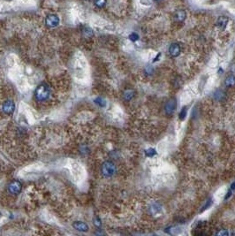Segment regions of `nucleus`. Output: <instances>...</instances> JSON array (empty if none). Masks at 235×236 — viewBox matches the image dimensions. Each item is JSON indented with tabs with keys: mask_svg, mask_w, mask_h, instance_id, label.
Masks as SVG:
<instances>
[{
	"mask_svg": "<svg viewBox=\"0 0 235 236\" xmlns=\"http://www.w3.org/2000/svg\"><path fill=\"white\" fill-rule=\"evenodd\" d=\"M101 174L104 178H111L117 172V167L115 164L111 161H105L103 162L100 168Z\"/></svg>",
	"mask_w": 235,
	"mask_h": 236,
	"instance_id": "2",
	"label": "nucleus"
},
{
	"mask_svg": "<svg viewBox=\"0 0 235 236\" xmlns=\"http://www.w3.org/2000/svg\"><path fill=\"white\" fill-rule=\"evenodd\" d=\"M225 84L226 87H233L235 85V76L233 75H230L226 79H225Z\"/></svg>",
	"mask_w": 235,
	"mask_h": 236,
	"instance_id": "13",
	"label": "nucleus"
},
{
	"mask_svg": "<svg viewBox=\"0 0 235 236\" xmlns=\"http://www.w3.org/2000/svg\"><path fill=\"white\" fill-rule=\"evenodd\" d=\"M216 235H221V236H228V235H235V232H231L228 230H220L219 232H217L216 234Z\"/></svg>",
	"mask_w": 235,
	"mask_h": 236,
	"instance_id": "15",
	"label": "nucleus"
},
{
	"mask_svg": "<svg viewBox=\"0 0 235 236\" xmlns=\"http://www.w3.org/2000/svg\"><path fill=\"white\" fill-rule=\"evenodd\" d=\"M149 211L151 212V214H152L153 216H159V215H161L162 214V212H163V207H162V205L158 203H155V204H153L151 206H150V208H149Z\"/></svg>",
	"mask_w": 235,
	"mask_h": 236,
	"instance_id": "9",
	"label": "nucleus"
},
{
	"mask_svg": "<svg viewBox=\"0 0 235 236\" xmlns=\"http://www.w3.org/2000/svg\"><path fill=\"white\" fill-rule=\"evenodd\" d=\"M129 39L132 41V42H135L139 39V36L136 34V33H132L130 36H129Z\"/></svg>",
	"mask_w": 235,
	"mask_h": 236,
	"instance_id": "19",
	"label": "nucleus"
},
{
	"mask_svg": "<svg viewBox=\"0 0 235 236\" xmlns=\"http://www.w3.org/2000/svg\"><path fill=\"white\" fill-rule=\"evenodd\" d=\"M176 109V100L175 99H170L167 101L165 105V112L167 115H172Z\"/></svg>",
	"mask_w": 235,
	"mask_h": 236,
	"instance_id": "7",
	"label": "nucleus"
},
{
	"mask_svg": "<svg viewBox=\"0 0 235 236\" xmlns=\"http://www.w3.org/2000/svg\"><path fill=\"white\" fill-rule=\"evenodd\" d=\"M94 102H95V104H97V105L100 106V107H104V106L106 105L105 100L103 99L102 97H96L95 100H94Z\"/></svg>",
	"mask_w": 235,
	"mask_h": 236,
	"instance_id": "16",
	"label": "nucleus"
},
{
	"mask_svg": "<svg viewBox=\"0 0 235 236\" xmlns=\"http://www.w3.org/2000/svg\"><path fill=\"white\" fill-rule=\"evenodd\" d=\"M228 21L229 19L227 17H225V16H220V17L217 19V20H216V26H217V27H218L219 29L224 30V29H225L226 26L228 24Z\"/></svg>",
	"mask_w": 235,
	"mask_h": 236,
	"instance_id": "10",
	"label": "nucleus"
},
{
	"mask_svg": "<svg viewBox=\"0 0 235 236\" xmlns=\"http://www.w3.org/2000/svg\"><path fill=\"white\" fill-rule=\"evenodd\" d=\"M45 24L50 28H54L59 24V18L56 14H50L45 19Z\"/></svg>",
	"mask_w": 235,
	"mask_h": 236,
	"instance_id": "5",
	"label": "nucleus"
},
{
	"mask_svg": "<svg viewBox=\"0 0 235 236\" xmlns=\"http://www.w3.org/2000/svg\"><path fill=\"white\" fill-rule=\"evenodd\" d=\"M211 203H212V201H211V200H208V204L206 203V204H205L204 207H203V210H202L201 211H204V210L208 209V207H210V205H211Z\"/></svg>",
	"mask_w": 235,
	"mask_h": 236,
	"instance_id": "22",
	"label": "nucleus"
},
{
	"mask_svg": "<svg viewBox=\"0 0 235 236\" xmlns=\"http://www.w3.org/2000/svg\"><path fill=\"white\" fill-rule=\"evenodd\" d=\"M186 115H187V108L184 107V108L181 110V112H180V113H179V118H180V120H184L185 118H186Z\"/></svg>",
	"mask_w": 235,
	"mask_h": 236,
	"instance_id": "21",
	"label": "nucleus"
},
{
	"mask_svg": "<svg viewBox=\"0 0 235 236\" xmlns=\"http://www.w3.org/2000/svg\"><path fill=\"white\" fill-rule=\"evenodd\" d=\"M22 191V183L18 179H13L7 185V192L12 196H18Z\"/></svg>",
	"mask_w": 235,
	"mask_h": 236,
	"instance_id": "3",
	"label": "nucleus"
},
{
	"mask_svg": "<svg viewBox=\"0 0 235 236\" xmlns=\"http://www.w3.org/2000/svg\"><path fill=\"white\" fill-rule=\"evenodd\" d=\"M180 51H181V49H180V46L174 43V44H172L169 47V54L173 57H178V55L180 54Z\"/></svg>",
	"mask_w": 235,
	"mask_h": 236,
	"instance_id": "8",
	"label": "nucleus"
},
{
	"mask_svg": "<svg viewBox=\"0 0 235 236\" xmlns=\"http://www.w3.org/2000/svg\"><path fill=\"white\" fill-rule=\"evenodd\" d=\"M230 189L232 190V191H234L235 190V182H233L232 185H231V188H230Z\"/></svg>",
	"mask_w": 235,
	"mask_h": 236,
	"instance_id": "23",
	"label": "nucleus"
},
{
	"mask_svg": "<svg viewBox=\"0 0 235 236\" xmlns=\"http://www.w3.org/2000/svg\"><path fill=\"white\" fill-rule=\"evenodd\" d=\"M94 4L98 8H103L106 5V0H94Z\"/></svg>",
	"mask_w": 235,
	"mask_h": 236,
	"instance_id": "17",
	"label": "nucleus"
},
{
	"mask_svg": "<svg viewBox=\"0 0 235 236\" xmlns=\"http://www.w3.org/2000/svg\"><path fill=\"white\" fill-rule=\"evenodd\" d=\"M93 224L95 225V226L96 228H100L101 225H102V222H101V219L98 217H95L94 219H93Z\"/></svg>",
	"mask_w": 235,
	"mask_h": 236,
	"instance_id": "18",
	"label": "nucleus"
},
{
	"mask_svg": "<svg viewBox=\"0 0 235 236\" xmlns=\"http://www.w3.org/2000/svg\"><path fill=\"white\" fill-rule=\"evenodd\" d=\"M187 18V13L185 10H178L174 13V19L177 22H183Z\"/></svg>",
	"mask_w": 235,
	"mask_h": 236,
	"instance_id": "11",
	"label": "nucleus"
},
{
	"mask_svg": "<svg viewBox=\"0 0 235 236\" xmlns=\"http://www.w3.org/2000/svg\"><path fill=\"white\" fill-rule=\"evenodd\" d=\"M0 217H1V213H0Z\"/></svg>",
	"mask_w": 235,
	"mask_h": 236,
	"instance_id": "25",
	"label": "nucleus"
},
{
	"mask_svg": "<svg viewBox=\"0 0 235 236\" xmlns=\"http://www.w3.org/2000/svg\"><path fill=\"white\" fill-rule=\"evenodd\" d=\"M225 95L222 90H216L215 94H214V97L217 101H222L223 99L225 98Z\"/></svg>",
	"mask_w": 235,
	"mask_h": 236,
	"instance_id": "14",
	"label": "nucleus"
},
{
	"mask_svg": "<svg viewBox=\"0 0 235 236\" xmlns=\"http://www.w3.org/2000/svg\"><path fill=\"white\" fill-rule=\"evenodd\" d=\"M72 225H73V229H75L78 232H81V233H87V232H89V230L88 224L86 223V222L81 221V220L74 221Z\"/></svg>",
	"mask_w": 235,
	"mask_h": 236,
	"instance_id": "6",
	"label": "nucleus"
},
{
	"mask_svg": "<svg viewBox=\"0 0 235 236\" xmlns=\"http://www.w3.org/2000/svg\"><path fill=\"white\" fill-rule=\"evenodd\" d=\"M145 152H146V155L148 157H153L154 155H156V150L154 149H149Z\"/></svg>",
	"mask_w": 235,
	"mask_h": 236,
	"instance_id": "20",
	"label": "nucleus"
},
{
	"mask_svg": "<svg viewBox=\"0 0 235 236\" xmlns=\"http://www.w3.org/2000/svg\"><path fill=\"white\" fill-rule=\"evenodd\" d=\"M134 96V91L133 90H127L123 94V98L126 101H130Z\"/></svg>",
	"mask_w": 235,
	"mask_h": 236,
	"instance_id": "12",
	"label": "nucleus"
},
{
	"mask_svg": "<svg viewBox=\"0 0 235 236\" xmlns=\"http://www.w3.org/2000/svg\"><path fill=\"white\" fill-rule=\"evenodd\" d=\"M51 95V87L47 83H41L36 88L34 92L35 100L37 103L46 102Z\"/></svg>",
	"mask_w": 235,
	"mask_h": 236,
	"instance_id": "1",
	"label": "nucleus"
},
{
	"mask_svg": "<svg viewBox=\"0 0 235 236\" xmlns=\"http://www.w3.org/2000/svg\"><path fill=\"white\" fill-rule=\"evenodd\" d=\"M154 1H162V0H154Z\"/></svg>",
	"mask_w": 235,
	"mask_h": 236,
	"instance_id": "24",
	"label": "nucleus"
},
{
	"mask_svg": "<svg viewBox=\"0 0 235 236\" xmlns=\"http://www.w3.org/2000/svg\"><path fill=\"white\" fill-rule=\"evenodd\" d=\"M1 110L3 113L6 115H12L15 111V103L13 100L7 99L5 102L2 103Z\"/></svg>",
	"mask_w": 235,
	"mask_h": 236,
	"instance_id": "4",
	"label": "nucleus"
}]
</instances>
